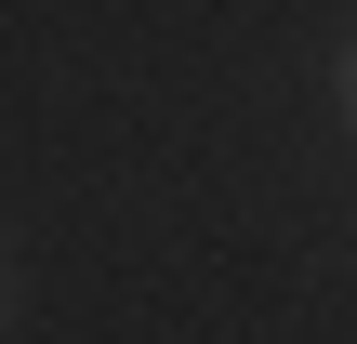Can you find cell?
<instances>
[{
    "instance_id": "1",
    "label": "cell",
    "mask_w": 357,
    "mask_h": 344,
    "mask_svg": "<svg viewBox=\"0 0 357 344\" xmlns=\"http://www.w3.org/2000/svg\"><path fill=\"white\" fill-rule=\"evenodd\" d=\"M344 93H357V66H344Z\"/></svg>"
}]
</instances>
